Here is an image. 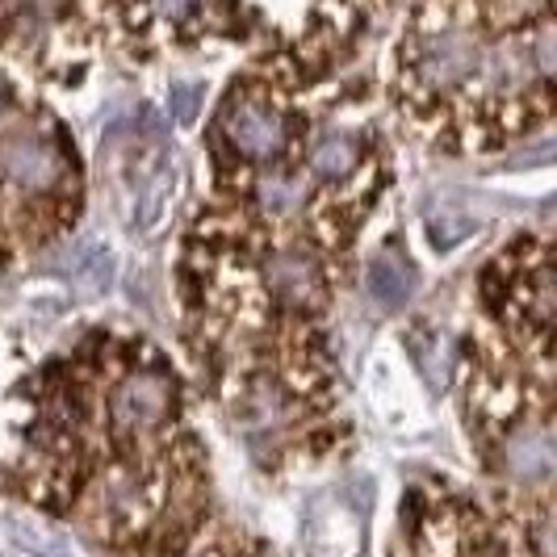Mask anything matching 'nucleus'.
<instances>
[{"mask_svg":"<svg viewBox=\"0 0 557 557\" xmlns=\"http://www.w3.org/2000/svg\"><path fill=\"white\" fill-rule=\"evenodd\" d=\"M22 491L126 557H201L214 524L185 382L156 339L88 332L29 382Z\"/></svg>","mask_w":557,"mask_h":557,"instance_id":"1","label":"nucleus"},{"mask_svg":"<svg viewBox=\"0 0 557 557\" xmlns=\"http://www.w3.org/2000/svg\"><path fill=\"white\" fill-rule=\"evenodd\" d=\"M554 4H423L386 51V110L448 156H486L554 122Z\"/></svg>","mask_w":557,"mask_h":557,"instance_id":"2","label":"nucleus"},{"mask_svg":"<svg viewBox=\"0 0 557 557\" xmlns=\"http://www.w3.org/2000/svg\"><path fill=\"white\" fill-rule=\"evenodd\" d=\"M478 323L461 357L466 428L491 495L554 511V239L524 231L486 260Z\"/></svg>","mask_w":557,"mask_h":557,"instance_id":"3","label":"nucleus"},{"mask_svg":"<svg viewBox=\"0 0 557 557\" xmlns=\"http://www.w3.org/2000/svg\"><path fill=\"white\" fill-rule=\"evenodd\" d=\"M84 206V168L38 92L0 126V256H26L67 235Z\"/></svg>","mask_w":557,"mask_h":557,"instance_id":"4","label":"nucleus"},{"mask_svg":"<svg viewBox=\"0 0 557 557\" xmlns=\"http://www.w3.org/2000/svg\"><path fill=\"white\" fill-rule=\"evenodd\" d=\"M416 557H554V511H524L499 495L428 482L411 520Z\"/></svg>","mask_w":557,"mask_h":557,"instance_id":"5","label":"nucleus"},{"mask_svg":"<svg viewBox=\"0 0 557 557\" xmlns=\"http://www.w3.org/2000/svg\"><path fill=\"white\" fill-rule=\"evenodd\" d=\"M364 285H369V294L377 298V302H403L407 294H411V285H416V273H411V264L403 260V256H377L373 264H369V273H364Z\"/></svg>","mask_w":557,"mask_h":557,"instance_id":"6","label":"nucleus"}]
</instances>
